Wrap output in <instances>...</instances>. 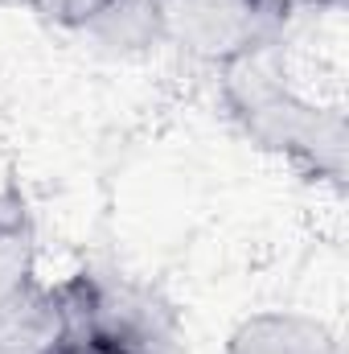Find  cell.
Returning <instances> with one entry per match:
<instances>
[{"label":"cell","instance_id":"obj_5","mask_svg":"<svg viewBox=\"0 0 349 354\" xmlns=\"http://www.w3.org/2000/svg\"><path fill=\"white\" fill-rule=\"evenodd\" d=\"M226 354H341V346L325 322L292 309H267L235 326Z\"/></svg>","mask_w":349,"mask_h":354},{"label":"cell","instance_id":"obj_4","mask_svg":"<svg viewBox=\"0 0 349 354\" xmlns=\"http://www.w3.org/2000/svg\"><path fill=\"white\" fill-rule=\"evenodd\" d=\"M70 351V322L58 284H29L0 301V354H62Z\"/></svg>","mask_w":349,"mask_h":354},{"label":"cell","instance_id":"obj_9","mask_svg":"<svg viewBox=\"0 0 349 354\" xmlns=\"http://www.w3.org/2000/svg\"><path fill=\"white\" fill-rule=\"evenodd\" d=\"M62 354H83V351H62Z\"/></svg>","mask_w":349,"mask_h":354},{"label":"cell","instance_id":"obj_8","mask_svg":"<svg viewBox=\"0 0 349 354\" xmlns=\"http://www.w3.org/2000/svg\"><path fill=\"white\" fill-rule=\"evenodd\" d=\"M37 17L62 25V29H87L94 21V12L107 4V0H25Z\"/></svg>","mask_w":349,"mask_h":354},{"label":"cell","instance_id":"obj_6","mask_svg":"<svg viewBox=\"0 0 349 354\" xmlns=\"http://www.w3.org/2000/svg\"><path fill=\"white\" fill-rule=\"evenodd\" d=\"M83 33L111 58H136L165 41V8L161 0H107Z\"/></svg>","mask_w":349,"mask_h":354},{"label":"cell","instance_id":"obj_1","mask_svg":"<svg viewBox=\"0 0 349 354\" xmlns=\"http://www.w3.org/2000/svg\"><path fill=\"white\" fill-rule=\"evenodd\" d=\"M222 99L235 124L247 132V140L259 145L263 153L292 161L317 181H333V185L346 181V115L337 107H321L296 95L267 66V54L222 66Z\"/></svg>","mask_w":349,"mask_h":354},{"label":"cell","instance_id":"obj_3","mask_svg":"<svg viewBox=\"0 0 349 354\" xmlns=\"http://www.w3.org/2000/svg\"><path fill=\"white\" fill-rule=\"evenodd\" d=\"M161 8L165 41L218 71L271 54L292 25V0H161Z\"/></svg>","mask_w":349,"mask_h":354},{"label":"cell","instance_id":"obj_7","mask_svg":"<svg viewBox=\"0 0 349 354\" xmlns=\"http://www.w3.org/2000/svg\"><path fill=\"white\" fill-rule=\"evenodd\" d=\"M37 268V231L17 189H0V301L25 292Z\"/></svg>","mask_w":349,"mask_h":354},{"label":"cell","instance_id":"obj_2","mask_svg":"<svg viewBox=\"0 0 349 354\" xmlns=\"http://www.w3.org/2000/svg\"><path fill=\"white\" fill-rule=\"evenodd\" d=\"M70 351L83 354H181L185 334L173 301L119 272H74L58 284Z\"/></svg>","mask_w":349,"mask_h":354}]
</instances>
